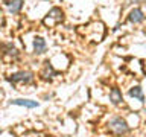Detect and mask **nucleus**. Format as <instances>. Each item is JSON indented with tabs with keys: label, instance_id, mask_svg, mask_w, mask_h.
I'll list each match as a JSON object with an SVG mask.
<instances>
[{
	"label": "nucleus",
	"instance_id": "obj_4",
	"mask_svg": "<svg viewBox=\"0 0 146 137\" xmlns=\"http://www.w3.org/2000/svg\"><path fill=\"white\" fill-rule=\"evenodd\" d=\"M128 20H129L131 23H141L145 20V14L140 8H134L129 12V15H128Z\"/></svg>",
	"mask_w": 146,
	"mask_h": 137
},
{
	"label": "nucleus",
	"instance_id": "obj_12",
	"mask_svg": "<svg viewBox=\"0 0 146 137\" xmlns=\"http://www.w3.org/2000/svg\"><path fill=\"white\" fill-rule=\"evenodd\" d=\"M134 2H139V0H134Z\"/></svg>",
	"mask_w": 146,
	"mask_h": 137
},
{
	"label": "nucleus",
	"instance_id": "obj_7",
	"mask_svg": "<svg viewBox=\"0 0 146 137\" xmlns=\"http://www.w3.org/2000/svg\"><path fill=\"white\" fill-rule=\"evenodd\" d=\"M41 76H43L44 79H52L53 76H56V72L53 70L52 64H50L49 61L44 63V67H43V70H41Z\"/></svg>",
	"mask_w": 146,
	"mask_h": 137
},
{
	"label": "nucleus",
	"instance_id": "obj_3",
	"mask_svg": "<svg viewBox=\"0 0 146 137\" xmlns=\"http://www.w3.org/2000/svg\"><path fill=\"white\" fill-rule=\"evenodd\" d=\"M5 5L11 14H18L23 8V0H5Z\"/></svg>",
	"mask_w": 146,
	"mask_h": 137
},
{
	"label": "nucleus",
	"instance_id": "obj_1",
	"mask_svg": "<svg viewBox=\"0 0 146 137\" xmlns=\"http://www.w3.org/2000/svg\"><path fill=\"white\" fill-rule=\"evenodd\" d=\"M108 128L114 132V134H117V136L126 134V132L129 131V126H128L126 120H125V119H122V117H113L111 120L108 122Z\"/></svg>",
	"mask_w": 146,
	"mask_h": 137
},
{
	"label": "nucleus",
	"instance_id": "obj_6",
	"mask_svg": "<svg viewBox=\"0 0 146 137\" xmlns=\"http://www.w3.org/2000/svg\"><path fill=\"white\" fill-rule=\"evenodd\" d=\"M34 52L36 55H41L46 52V40L41 37H35L34 38Z\"/></svg>",
	"mask_w": 146,
	"mask_h": 137
},
{
	"label": "nucleus",
	"instance_id": "obj_8",
	"mask_svg": "<svg viewBox=\"0 0 146 137\" xmlns=\"http://www.w3.org/2000/svg\"><path fill=\"white\" fill-rule=\"evenodd\" d=\"M128 94H129L131 98H134V99H139L141 104L145 102V94H143V90H141V87H139V85H135V87H132V88H129V91H128Z\"/></svg>",
	"mask_w": 146,
	"mask_h": 137
},
{
	"label": "nucleus",
	"instance_id": "obj_10",
	"mask_svg": "<svg viewBox=\"0 0 146 137\" xmlns=\"http://www.w3.org/2000/svg\"><path fill=\"white\" fill-rule=\"evenodd\" d=\"M3 53H6V55H9V57H12V58H17L18 57V50L14 47L11 43L3 46Z\"/></svg>",
	"mask_w": 146,
	"mask_h": 137
},
{
	"label": "nucleus",
	"instance_id": "obj_11",
	"mask_svg": "<svg viewBox=\"0 0 146 137\" xmlns=\"http://www.w3.org/2000/svg\"><path fill=\"white\" fill-rule=\"evenodd\" d=\"M47 15H49L50 18H55L56 21H61V20H62V11H61L59 8H52V9L49 11Z\"/></svg>",
	"mask_w": 146,
	"mask_h": 137
},
{
	"label": "nucleus",
	"instance_id": "obj_9",
	"mask_svg": "<svg viewBox=\"0 0 146 137\" xmlns=\"http://www.w3.org/2000/svg\"><path fill=\"white\" fill-rule=\"evenodd\" d=\"M110 100L114 104V105H119L122 102V91L119 88H111V91H110Z\"/></svg>",
	"mask_w": 146,
	"mask_h": 137
},
{
	"label": "nucleus",
	"instance_id": "obj_5",
	"mask_svg": "<svg viewBox=\"0 0 146 137\" xmlns=\"http://www.w3.org/2000/svg\"><path fill=\"white\" fill-rule=\"evenodd\" d=\"M11 105H20V107H26V108H36L40 104L36 100H31V99H12Z\"/></svg>",
	"mask_w": 146,
	"mask_h": 137
},
{
	"label": "nucleus",
	"instance_id": "obj_2",
	"mask_svg": "<svg viewBox=\"0 0 146 137\" xmlns=\"http://www.w3.org/2000/svg\"><path fill=\"white\" fill-rule=\"evenodd\" d=\"M34 73L32 72H25V70H21V72H15V73H12V75H9L6 78V81L8 82H12V84H18V82H23V84H29V82L34 81Z\"/></svg>",
	"mask_w": 146,
	"mask_h": 137
}]
</instances>
